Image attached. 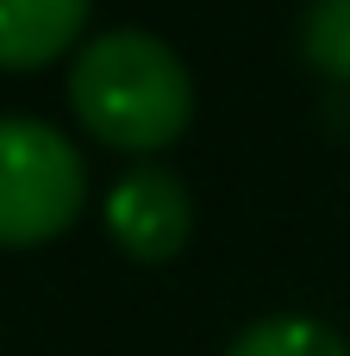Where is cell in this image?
<instances>
[{
  "mask_svg": "<svg viewBox=\"0 0 350 356\" xmlns=\"http://www.w3.org/2000/svg\"><path fill=\"white\" fill-rule=\"evenodd\" d=\"M69 106L88 138L106 150H169L194 125V75L188 63L138 25H113L81 38L69 63Z\"/></svg>",
  "mask_w": 350,
  "mask_h": 356,
  "instance_id": "6da1fadb",
  "label": "cell"
},
{
  "mask_svg": "<svg viewBox=\"0 0 350 356\" xmlns=\"http://www.w3.org/2000/svg\"><path fill=\"white\" fill-rule=\"evenodd\" d=\"M88 207L81 150L25 113H0V250H38L63 238Z\"/></svg>",
  "mask_w": 350,
  "mask_h": 356,
  "instance_id": "7a4b0ae2",
  "label": "cell"
},
{
  "mask_svg": "<svg viewBox=\"0 0 350 356\" xmlns=\"http://www.w3.org/2000/svg\"><path fill=\"white\" fill-rule=\"evenodd\" d=\"M100 219H106V238L132 263H169L194 238V194H188V181L175 169L144 163V169H125L106 188Z\"/></svg>",
  "mask_w": 350,
  "mask_h": 356,
  "instance_id": "3957f363",
  "label": "cell"
},
{
  "mask_svg": "<svg viewBox=\"0 0 350 356\" xmlns=\"http://www.w3.org/2000/svg\"><path fill=\"white\" fill-rule=\"evenodd\" d=\"M94 0H0V69L25 75L75 50Z\"/></svg>",
  "mask_w": 350,
  "mask_h": 356,
  "instance_id": "277c9868",
  "label": "cell"
},
{
  "mask_svg": "<svg viewBox=\"0 0 350 356\" xmlns=\"http://www.w3.org/2000/svg\"><path fill=\"white\" fill-rule=\"evenodd\" d=\"M225 356H350V344L326 325V319H307V313H276V319H257L244 325Z\"/></svg>",
  "mask_w": 350,
  "mask_h": 356,
  "instance_id": "5b68a950",
  "label": "cell"
},
{
  "mask_svg": "<svg viewBox=\"0 0 350 356\" xmlns=\"http://www.w3.org/2000/svg\"><path fill=\"white\" fill-rule=\"evenodd\" d=\"M301 56L326 81L350 88V0H307L301 6Z\"/></svg>",
  "mask_w": 350,
  "mask_h": 356,
  "instance_id": "8992f818",
  "label": "cell"
}]
</instances>
